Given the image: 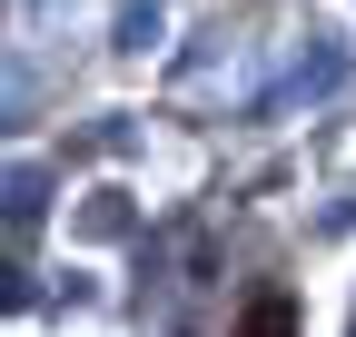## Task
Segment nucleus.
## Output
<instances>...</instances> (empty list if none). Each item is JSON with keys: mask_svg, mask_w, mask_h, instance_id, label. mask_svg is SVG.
Returning <instances> with one entry per match:
<instances>
[{"mask_svg": "<svg viewBox=\"0 0 356 337\" xmlns=\"http://www.w3.org/2000/svg\"><path fill=\"white\" fill-rule=\"evenodd\" d=\"M238 337H297V298H277V288H267V298L238 318Z\"/></svg>", "mask_w": 356, "mask_h": 337, "instance_id": "nucleus-1", "label": "nucleus"}]
</instances>
